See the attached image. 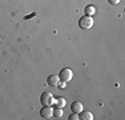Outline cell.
Instances as JSON below:
<instances>
[{
    "mask_svg": "<svg viewBox=\"0 0 125 120\" xmlns=\"http://www.w3.org/2000/svg\"><path fill=\"white\" fill-rule=\"evenodd\" d=\"M62 116V108H57L56 107L53 109V118H61Z\"/></svg>",
    "mask_w": 125,
    "mask_h": 120,
    "instance_id": "10",
    "label": "cell"
},
{
    "mask_svg": "<svg viewBox=\"0 0 125 120\" xmlns=\"http://www.w3.org/2000/svg\"><path fill=\"white\" fill-rule=\"evenodd\" d=\"M93 13H96V8H94L93 5H88V7H85V15L92 16Z\"/></svg>",
    "mask_w": 125,
    "mask_h": 120,
    "instance_id": "9",
    "label": "cell"
},
{
    "mask_svg": "<svg viewBox=\"0 0 125 120\" xmlns=\"http://www.w3.org/2000/svg\"><path fill=\"white\" fill-rule=\"evenodd\" d=\"M40 101L43 106H52V104H55V97L51 92H43L40 96Z\"/></svg>",
    "mask_w": 125,
    "mask_h": 120,
    "instance_id": "3",
    "label": "cell"
},
{
    "mask_svg": "<svg viewBox=\"0 0 125 120\" xmlns=\"http://www.w3.org/2000/svg\"><path fill=\"white\" fill-rule=\"evenodd\" d=\"M68 119H69V120H79L80 118H79V113H75V112H72V115H71Z\"/></svg>",
    "mask_w": 125,
    "mask_h": 120,
    "instance_id": "11",
    "label": "cell"
},
{
    "mask_svg": "<svg viewBox=\"0 0 125 120\" xmlns=\"http://www.w3.org/2000/svg\"><path fill=\"white\" fill-rule=\"evenodd\" d=\"M59 77H60V82H65V83H68V82H71V80L73 79V72L71 68H62V70L60 71V73H59Z\"/></svg>",
    "mask_w": 125,
    "mask_h": 120,
    "instance_id": "2",
    "label": "cell"
},
{
    "mask_svg": "<svg viewBox=\"0 0 125 120\" xmlns=\"http://www.w3.org/2000/svg\"><path fill=\"white\" fill-rule=\"evenodd\" d=\"M57 87L60 89H62V88H65V87H67V83H65V82H60V83L57 84Z\"/></svg>",
    "mask_w": 125,
    "mask_h": 120,
    "instance_id": "12",
    "label": "cell"
},
{
    "mask_svg": "<svg viewBox=\"0 0 125 120\" xmlns=\"http://www.w3.org/2000/svg\"><path fill=\"white\" fill-rule=\"evenodd\" d=\"M71 109L75 113H80L84 109V107H83V103H80V101H73V103L71 104Z\"/></svg>",
    "mask_w": 125,
    "mask_h": 120,
    "instance_id": "6",
    "label": "cell"
},
{
    "mask_svg": "<svg viewBox=\"0 0 125 120\" xmlns=\"http://www.w3.org/2000/svg\"><path fill=\"white\" fill-rule=\"evenodd\" d=\"M79 118L83 119V120H92V119H93V115H92V112H89V111H84V109H83L81 112H80Z\"/></svg>",
    "mask_w": 125,
    "mask_h": 120,
    "instance_id": "7",
    "label": "cell"
},
{
    "mask_svg": "<svg viewBox=\"0 0 125 120\" xmlns=\"http://www.w3.org/2000/svg\"><path fill=\"white\" fill-rule=\"evenodd\" d=\"M40 115H41V118H44V119L53 118V108L51 106H44L40 111Z\"/></svg>",
    "mask_w": 125,
    "mask_h": 120,
    "instance_id": "4",
    "label": "cell"
},
{
    "mask_svg": "<svg viewBox=\"0 0 125 120\" xmlns=\"http://www.w3.org/2000/svg\"><path fill=\"white\" fill-rule=\"evenodd\" d=\"M47 83L51 87H57V84L60 83V77H59V75H49L48 79H47Z\"/></svg>",
    "mask_w": 125,
    "mask_h": 120,
    "instance_id": "5",
    "label": "cell"
},
{
    "mask_svg": "<svg viewBox=\"0 0 125 120\" xmlns=\"http://www.w3.org/2000/svg\"><path fill=\"white\" fill-rule=\"evenodd\" d=\"M108 1H109V3H111V4H113V5H117V4H118V3H120V1H121V0H108Z\"/></svg>",
    "mask_w": 125,
    "mask_h": 120,
    "instance_id": "13",
    "label": "cell"
},
{
    "mask_svg": "<svg viewBox=\"0 0 125 120\" xmlns=\"http://www.w3.org/2000/svg\"><path fill=\"white\" fill-rule=\"evenodd\" d=\"M65 99L64 97H57V99H55V107H57V108H62V107H65Z\"/></svg>",
    "mask_w": 125,
    "mask_h": 120,
    "instance_id": "8",
    "label": "cell"
},
{
    "mask_svg": "<svg viewBox=\"0 0 125 120\" xmlns=\"http://www.w3.org/2000/svg\"><path fill=\"white\" fill-rule=\"evenodd\" d=\"M93 19H92V16H88V15H84V16L81 17V19L79 20V27L81 29H89L93 27Z\"/></svg>",
    "mask_w": 125,
    "mask_h": 120,
    "instance_id": "1",
    "label": "cell"
}]
</instances>
